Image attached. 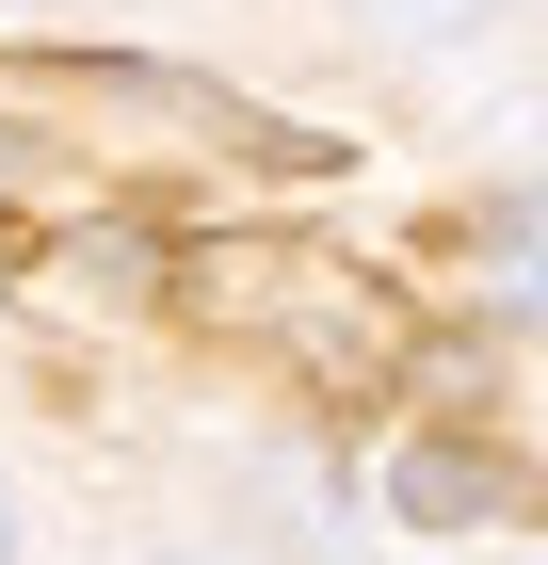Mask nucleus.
Listing matches in <instances>:
<instances>
[{"label":"nucleus","mask_w":548,"mask_h":565,"mask_svg":"<svg viewBox=\"0 0 548 565\" xmlns=\"http://www.w3.org/2000/svg\"><path fill=\"white\" fill-rule=\"evenodd\" d=\"M0 565H17V501H0Z\"/></svg>","instance_id":"3"},{"label":"nucleus","mask_w":548,"mask_h":565,"mask_svg":"<svg viewBox=\"0 0 548 565\" xmlns=\"http://www.w3.org/2000/svg\"><path fill=\"white\" fill-rule=\"evenodd\" d=\"M387 518L404 533H484V518H516V469L484 436H404L387 452Z\"/></svg>","instance_id":"2"},{"label":"nucleus","mask_w":548,"mask_h":565,"mask_svg":"<svg viewBox=\"0 0 548 565\" xmlns=\"http://www.w3.org/2000/svg\"><path fill=\"white\" fill-rule=\"evenodd\" d=\"M226 275V323H275V340L307 355V372H323V388H372V372H404V323H387L372 291H355V275L339 259H211Z\"/></svg>","instance_id":"1"}]
</instances>
